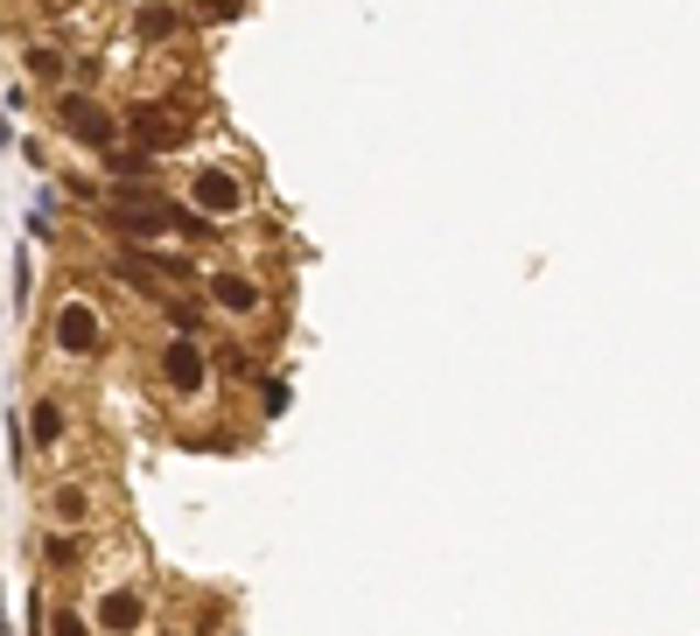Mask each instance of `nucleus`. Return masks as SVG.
<instances>
[{
	"label": "nucleus",
	"mask_w": 700,
	"mask_h": 636,
	"mask_svg": "<svg viewBox=\"0 0 700 636\" xmlns=\"http://www.w3.org/2000/svg\"><path fill=\"white\" fill-rule=\"evenodd\" d=\"M29 440H35V448H56V440H64V406H56V392L35 399V413H29Z\"/></svg>",
	"instance_id": "nucleus-9"
},
{
	"label": "nucleus",
	"mask_w": 700,
	"mask_h": 636,
	"mask_svg": "<svg viewBox=\"0 0 700 636\" xmlns=\"http://www.w3.org/2000/svg\"><path fill=\"white\" fill-rule=\"evenodd\" d=\"M56 126L70 133V141H85V147H99L112 154V141H120V120L99 105V99H85V91H70V99H56Z\"/></svg>",
	"instance_id": "nucleus-1"
},
{
	"label": "nucleus",
	"mask_w": 700,
	"mask_h": 636,
	"mask_svg": "<svg viewBox=\"0 0 700 636\" xmlns=\"http://www.w3.org/2000/svg\"><path fill=\"white\" fill-rule=\"evenodd\" d=\"M189 203H197L203 217H218V210H238L245 203V189H238L232 168H197V176H189Z\"/></svg>",
	"instance_id": "nucleus-5"
},
{
	"label": "nucleus",
	"mask_w": 700,
	"mask_h": 636,
	"mask_svg": "<svg viewBox=\"0 0 700 636\" xmlns=\"http://www.w3.org/2000/svg\"><path fill=\"white\" fill-rule=\"evenodd\" d=\"M85 511H91L85 490H56V496H49V517H56V525H85Z\"/></svg>",
	"instance_id": "nucleus-10"
},
{
	"label": "nucleus",
	"mask_w": 700,
	"mask_h": 636,
	"mask_svg": "<svg viewBox=\"0 0 700 636\" xmlns=\"http://www.w3.org/2000/svg\"><path fill=\"white\" fill-rule=\"evenodd\" d=\"M120 126L141 141V154H162V147H176V141H182V126H189V120H182V105H134Z\"/></svg>",
	"instance_id": "nucleus-3"
},
{
	"label": "nucleus",
	"mask_w": 700,
	"mask_h": 636,
	"mask_svg": "<svg viewBox=\"0 0 700 636\" xmlns=\"http://www.w3.org/2000/svg\"><path fill=\"white\" fill-rule=\"evenodd\" d=\"M49 336H56V350H64V357H91V350H99V336H105V322H99V308H91V301H56Z\"/></svg>",
	"instance_id": "nucleus-2"
},
{
	"label": "nucleus",
	"mask_w": 700,
	"mask_h": 636,
	"mask_svg": "<svg viewBox=\"0 0 700 636\" xmlns=\"http://www.w3.org/2000/svg\"><path fill=\"white\" fill-rule=\"evenodd\" d=\"M105 176H112V189H141V182H155V154L112 147V154H105Z\"/></svg>",
	"instance_id": "nucleus-7"
},
{
	"label": "nucleus",
	"mask_w": 700,
	"mask_h": 636,
	"mask_svg": "<svg viewBox=\"0 0 700 636\" xmlns=\"http://www.w3.org/2000/svg\"><path fill=\"white\" fill-rule=\"evenodd\" d=\"M168 29H176V8H162V0L141 8V35H168Z\"/></svg>",
	"instance_id": "nucleus-12"
},
{
	"label": "nucleus",
	"mask_w": 700,
	"mask_h": 636,
	"mask_svg": "<svg viewBox=\"0 0 700 636\" xmlns=\"http://www.w3.org/2000/svg\"><path fill=\"white\" fill-rule=\"evenodd\" d=\"M0 636H14V623H8V594H0Z\"/></svg>",
	"instance_id": "nucleus-15"
},
{
	"label": "nucleus",
	"mask_w": 700,
	"mask_h": 636,
	"mask_svg": "<svg viewBox=\"0 0 700 636\" xmlns=\"http://www.w3.org/2000/svg\"><path fill=\"white\" fill-rule=\"evenodd\" d=\"M29 77L56 85V77H64V49H29Z\"/></svg>",
	"instance_id": "nucleus-11"
},
{
	"label": "nucleus",
	"mask_w": 700,
	"mask_h": 636,
	"mask_svg": "<svg viewBox=\"0 0 700 636\" xmlns=\"http://www.w3.org/2000/svg\"><path fill=\"white\" fill-rule=\"evenodd\" d=\"M43 636H85V623H78V615H56V623H49Z\"/></svg>",
	"instance_id": "nucleus-14"
},
{
	"label": "nucleus",
	"mask_w": 700,
	"mask_h": 636,
	"mask_svg": "<svg viewBox=\"0 0 700 636\" xmlns=\"http://www.w3.org/2000/svg\"><path fill=\"white\" fill-rule=\"evenodd\" d=\"M162 378H168V392H182V399L203 392V350H197V336H168L162 343Z\"/></svg>",
	"instance_id": "nucleus-4"
},
{
	"label": "nucleus",
	"mask_w": 700,
	"mask_h": 636,
	"mask_svg": "<svg viewBox=\"0 0 700 636\" xmlns=\"http://www.w3.org/2000/svg\"><path fill=\"white\" fill-rule=\"evenodd\" d=\"M259 392H267V399H259V406H267V413H280V406H288V378H267V384H259Z\"/></svg>",
	"instance_id": "nucleus-13"
},
{
	"label": "nucleus",
	"mask_w": 700,
	"mask_h": 636,
	"mask_svg": "<svg viewBox=\"0 0 700 636\" xmlns=\"http://www.w3.org/2000/svg\"><path fill=\"white\" fill-rule=\"evenodd\" d=\"M211 301H218V308H232V315H253V308L267 301V294H259V287L245 280V274H218V280H211Z\"/></svg>",
	"instance_id": "nucleus-8"
},
{
	"label": "nucleus",
	"mask_w": 700,
	"mask_h": 636,
	"mask_svg": "<svg viewBox=\"0 0 700 636\" xmlns=\"http://www.w3.org/2000/svg\"><path fill=\"white\" fill-rule=\"evenodd\" d=\"M141 623H147V602H141L134 588H120V594H99V629H105V636H134Z\"/></svg>",
	"instance_id": "nucleus-6"
}]
</instances>
